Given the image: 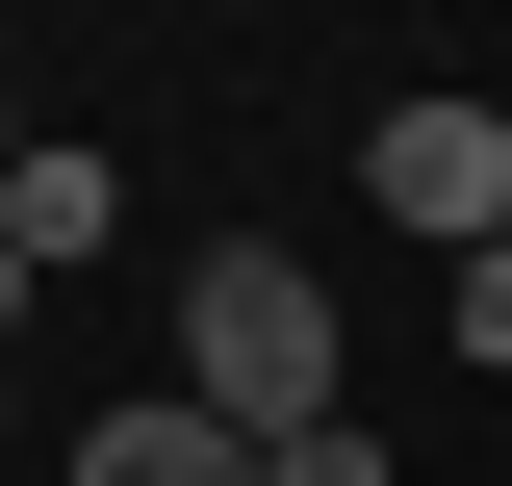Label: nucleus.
<instances>
[{
    "label": "nucleus",
    "mask_w": 512,
    "mask_h": 486,
    "mask_svg": "<svg viewBox=\"0 0 512 486\" xmlns=\"http://www.w3.org/2000/svg\"><path fill=\"white\" fill-rule=\"evenodd\" d=\"M180 410H231L256 461L359 410V384H333V282H308V256H256V231H231V256L180 282Z\"/></svg>",
    "instance_id": "1"
},
{
    "label": "nucleus",
    "mask_w": 512,
    "mask_h": 486,
    "mask_svg": "<svg viewBox=\"0 0 512 486\" xmlns=\"http://www.w3.org/2000/svg\"><path fill=\"white\" fill-rule=\"evenodd\" d=\"M359 205L436 231V256H487V231H512V103H487V77H461V103H384V128H359Z\"/></svg>",
    "instance_id": "2"
},
{
    "label": "nucleus",
    "mask_w": 512,
    "mask_h": 486,
    "mask_svg": "<svg viewBox=\"0 0 512 486\" xmlns=\"http://www.w3.org/2000/svg\"><path fill=\"white\" fill-rule=\"evenodd\" d=\"M52 486H256V435H231V410H180V384H154V410H103V435H77Z\"/></svg>",
    "instance_id": "3"
},
{
    "label": "nucleus",
    "mask_w": 512,
    "mask_h": 486,
    "mask_svg": "<svg viewBox=\"0 0 512 486\" xmlns=\"http://www.w3.org/2000/svg\"><path fill=\"white\" fill-rule=\"evenodd\" d=\"M0 231H26V282H52V256H103V231H128V180H103V154H77V128H52V154L0 180Z\"/></svg>",
    "instance_id": "4"
},
{
    "label": "nucleus",
    "mask_w": 512,
    "mask_h": 486,
    "mask_svg": "<svg viewBox=\"0 0 512 486\" xmlns=\"http://www.w3.org/2000/svg\"><path fill=\"white\" fill-rule=\"evenodd\" d=\"M256 486H410V461H384V435L333 410V435H282V461H256Z\"/></svg>",
    "instance_id": "5"
},
{
    "label": "nucleus",
    "mask_w": 512,
    "mask_h": 486,
    "mask_svg": "<svg viewBox=\"0 0 512 486\" xmlns=\"http://www.w3.org/2000/svg\"><path fill=\"white\" fill-rule=\"evenodd\" d=\"M436 307H461V359H512V231H487V256H461V282H436Z\"/></svg>",
    "instance_id": "6"
},
{
    "label": "nucleus",
    "mask_w": 512,
    "mask_h": 486,
    "mask_svg": "<svg viewBox=\"0 0 512 486\" xmlns=\"http://www.w3.org/2000/svg\"><path fill=\"white\" fill-rule=\"evenodd\" d=\"M26 154H52V128H26V103H0V180H26Z\"/></svg>",
    "instance_id": "7"
},
{
    "label": "nucleus",
    "mask_w": 512,
    "mask_h": 486,
    "mask_svg": "<svg viewBox=\"0 0 512 486\" xmlns=\"http://www.w3.org/2000/svg\"><path fill=\"white\" fill-rule=\"evenodd\" d=\"M0 333H26V231H0Z\"/></svg>",
    "instance_id": "8"
}]
</instances>
